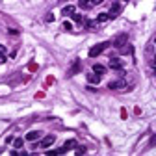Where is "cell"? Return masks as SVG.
<instances>
[{
    "label": "cell",
    "mask_w": 156,
    "mask_h": 156,
    "mask_svg": "<svg viewBox=\"0 0 156 156\" xmlns=\"http://www.w3.org/2000/svg\"><path fill=\"white\" fill-rule=\"evenodd\" d=\"M108 45L110 43H98V45H95V47H91V48H89V56H91V58H97L98 54H102L108 48Z\"/></svg>",
    "instance_id": "obj_1"
},
{
    "label": "cell",
    "mask_w": 156,
    "mask_h": 156,
    "mask_svg": "<svg viewBox=\"0 0 156 156\" xmlns=\"http://www.w3.org/2000/svg\"><path fill=\"white\" fill-rule=\"evenodd\" d=\"M126 39H128V36H126V33H119V36L115 37V41H114V47L121 48L123 45H126Z\"/></svg>",
    "instance_id": "obj_2"
},
{
    "label": "cell",
    "mask_w": 156,
    "mask_h": 156,
    "mask_svg": "<svg viewBox=\"0 0 156 156\" xmlns=\"http://www.w3.org/2000/svg\"><path fill=\"white\" fill-rule=\"evenodd\" d=\"M54 141H56V138H54V136H47V138H43V141L39 143V147H41V149H48Z\"/></svg>",
    "instance_id": "obj_3"
},
{
    "label": "cell",
    "mask_w": 156,
    "mask_h": 156,
    "mask_svg": "<svg viewBox=\"0 0 156 156\" xmlns=\"http://www.w3.org/2000/svg\"><path fill=\"white\" fill-rule=\"evenodd\" d=\"M121 13V4H111V8H110V19H115L117 15Z\"/></svg>",
    "instance_id": "obj_4"
},
{
    "label": "cell",
    "mask_w": 156,
    "mask_h": 156,
    "mask_svg": "<svg viewBox=\"0 0 156 156\" xmlns=\"http://www.w3.org/2000/svg\"><path fill=\"white\" fill-rule=\"evenodd\" d=\"M110 67H111V69H115V71H121L123 69V61L119 58H110Z\"/></svg>",
    "instance_id": "obj_5"
},
{
    "label": "cell",
    "mask_w": 156,
    "mask_h": 156,
    "mask_svg": "<svg viewBox=\"0 0 156 156\" xmlns=\"http://www.w3.org/2000/svg\"><path fill=\"white\" fill-rule=\"evenodd\" d=\"M39 138H41V132H39V130H32V132L26 134L24 139H26V141H36V139H39Z\"/></svg>",
    "instance_id": "obj_6"
},
{
    "label": "cell",
    "mask_w": 156,
    "mask_h": 156,
    "mask_svg": "<svg viewBox=\"0 0 156 156\" xmlns=\"http://www.w3.org/2000/svg\"><path fill=\"white\" fill-rule=\"evenodd\" d=\"M125 86H126V84L123 82V80H115V82H110V84H108L110 89H123Z\"/></svg>",
    "instance_id": "obj_7"
},
{
    "label": "cell",
    "mask_w": 156,
    "mask_h": 156,
    "mask_svg": "<svg viewBox=\"0 0 156 156\" xmlns=\"http://www.w3.org/2000/svg\"><path fill=\"white\" fill-rule=\"evenodd\" d=\"M93 73H97V74L102 76V74L106 73V67H104V65H100V63H95V65H93Z\"/></svg>",
    "instance_id": "obj_8"
},
{
    "label": "cell",
    "mask_w": 156,
    "mask_h": 156,
    "mask_svg": "<svg viewBox=\"0 0 156 156\" xmlns=\"http://www.w3.org/2000/svg\"><path fill=\"white\" fill-rule=\"evenodd\" d=\"M87 82H89V84H98V82H100V74H97V73L87 74Z\"/></svg>",
    "instance_id": "obj_9"
},
{
    "label": "cell",
    "mask_w": 156,
    "mask_h": 156,
    "mask_svg": "<svg viewBox=\"0 0 156 156\" xmlns=\"http://www.w3.org/2000/svg\"><path fill=\"white\" fill-rule=\"evenodd\" d=\"M78 6H80L82 9H89L93 6V0H78Z\"/></svg>",
    "instance_id": "obj_10"
},
{
    "label": "cell",
    "mask_w": 156,
    "mask_h": 156,
    "mask_svg": "<svg viewBox=\"0 0 156 156\" xmlns=\"http://www.w3.org/2000/svg\"><path fill=\"white\" fill-rule=\"evenodd\" d=\"M76 73H80V61H78V60H76V61L73 63V67H71V71H69V74L73 76V74H76Z\"/></svg>",
    "instance_id": "obj_11"
},
{
    "label": "cell",
    "mask_w": 156,
    "mask_h": 156,
    "mask_svg": "<svg viewBox=\"0 0 156 156\" xmlns=\"http://www.w3.org/2000/svg\"><path fill=\"white\" fill-rule=\"evenodd\" d=\"M61 13L67 17V15H74V6H65L63 9H61Z\"/></svg>",
    "instance_id": "obj_12"
},
{
    "label": "cell",
    "mask_w": 156,
    "mask_h": 156,
    "mask_svg": "<svg viewBox=\"0 0 156 156\" xmlns=\"http://www.w3.org/2000/svg\"><path fill=\"white\" fill-rule=\"evenodd\" d=\"M74 147H76V141H74V139H69V141L63 145V149H65V151H71V149H74Z\"/></svg>",
    "instance_id": "obj_13"
},
{
    "label": "cell",
    "mask_w": 156,
    "mask_h": 156,
    "mask_svg": "<svg viewBox=\"0 0 156 156\" xmlns=\"http://www.w3.org/2000/svg\"><path fill=\"white\" fill-rule=\"evenodd\" d=\"M86 28L87 30H95L97 28V20H86Z\"/></svg>",
    "instance_id": "obj_14"
},
{
    "label": "cell",
    "mask_w": 156,
    "mask_h": 156,
    "mask_svg": "<svg viewBox=\"0 0 156 156\" xmlns=\"http://www.w3.org/2000/svg\"><path fill=\"white\" fill-rule=\"evenodd\" d=\"M108 19H110V15H108V13H100V15L97 17V22H106Z\"/></svg>",
    "instance_id": "obj_15"
},
{
    "label": "cell",
    "mask_w": 156,
    "mask_h": 156,
    "mask_svg": "<svg viewBox=\"0 0 156 156\" xmlns=\"http://www.w3.org/2000/svg\"><path fill=\"white\" fill-rule=\"evenodd\" d=\"M22 143H24V141H22V138H17V139H13V147H15V149H20Z\"/></svg>",
    "instance_id": "obj_16"
},
{
    "label": "cell",
    "mask_w": 156,
    "mask_h": 156,
    "mask_svg": "<svg viewBox=\"0 0 156 156\" xmlns=\"http://www.w3.org/2000/svg\"><path fill=\"white\" fill-rule=\"evenodd\" d=\"M73 19H74V22H80V24H82V22H86V20H84V17H82V15H76V13H74V15H73Z\"/></svg>",
    "instance_id": "obj_17"
},
{
    "label": "cell",
    "mask_w": 156,
    "mask_h": 156,
    "mask_svg": "<svg viewBox=\"0 0 156 156\" xmlns=\"http://www.w3.org/2000/svg\"><path fill=\"white\" fill-rule=\"evenodd\" d=\"M63 30H67V32H69V30H73V24H71L69 20H65V22H63Z\"/></svg>",
    "instance_id": "obj_18"
},
{
    "label": "cell",
    "mask_w": 156,
    "mask_h": 156,
    "mask_svg": "<svg viewBox=\"0 0 156 156\" xmlns=\"http://www.w3.org/2000/svg\"><path fill=\"white\" fill-rule=\"evenodd\" d=\"M76 154H78V156L86 154V147H78V149H76Z\"/></svg>",
    "instance_id": "obj_19"
},
{
    "label": "cell",
    "mask_w": 156,
    "mask_h": 156,
    "mask_svg": "<svg viewBox=\"0 0 156 156\" xmlns=\"http://www.w3.org/2000/svg\"><path fill=\"white\" fill-rule=\"evenodd\" d=\"M50 20H54V15H52V13L47 15V22H50Z\"/></svg>",
    "instance_id": "obj_20"
},
{
    "label": "cell",
    "mask_w": 156,
    "mask_h": 156,
    "mask_svg": "<svg viewBox=\"0 0 156 156\" xmlns=\"http://www.w3.org/2000/svg\"><path fill=\"white\" fill-rule=\"evenodd\" d=\"M152 145H156V136H152V138H151V147H152Z\"/></svg>",
    "instance_id": "obj_21"
},
{
    "label": "cell",
    "mask_w": 156,
    "mask_h": 156,
    "mask_svg": "<svg viewBox=\"0 0 156 156\" xmlns=\"http://www.w3.org/2000/svg\"><path fill=\"white\" fill-rule=\"evenodd\" d=\"M4 61H6V56H4V54H0V63H4Z\"/></svg>",
    "instance_id": "obj_22"
},
{
    "label": "cell",
    "mask_w": 156,
    "mask_h": 156,
    "mask_svg": "<svg viewBox=\"0 0 156 156\" xmlns=\"http://www.w3.org/2000/svg\"><path fill=\"white\" fill-rule=\"evenodd\" d=\"M104 0H93V4H102Z\"/></svg>",
    "instance_id": "obj_23"
},
{
    "label": "cell",
    "mask_w": 156,
    "mask_h": 156,
    "mask_svg": "<svg viewBox=\"0 0 156 156\" xmlns=\"http://www.w3.org/2000/svg\"><path fill=\"white\" fill-rule=\"evenodd\" d=\"M4 52H6V48L2 47V45H0V54H4Z\"/></svg>",
    "instance_id": "obj_24"
},
{
    "label": "cell",
    "mask_w": 156,
    "mask_h": 156,
    "mask_svg": "<svg viewBox=\"0 0 156 156\" xmlns=\"http://www.w3.org/2000/svg\"><path fill=\"white\" fill-rule=\"evenodd\" d=\"M152 67H154V69H156V60H154V61H152Z\"/></svg>",
    "instance_id": "obj_25"
},
{
    "label": "cell",
    "mask_w": 156,
    "mask_h": 156,
    "mask_svg": "<svg viewBox=\"0 0 156 156\" xmlns=\"http://www.w3.org/2000/svg\"><path fill=\"white\" fill-rule=\"evenodd\" d=\"M154 41H156V39H154Z\"/></svg>",
    "instance_id": "obj_26"
}]
</instances>
